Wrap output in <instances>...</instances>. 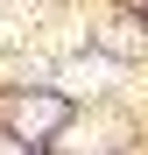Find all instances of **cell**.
<instances>
[{
    "label": "cell",
    "mask_w": 148,
    "mask_h": 155,
    "mask_svg": "<svg viewBox=\"0 0 148 155\" xmlns=\"http://www.w3.org/2000/svg\"><path fill=\"white\" fill-rule=\"evenodd\" d=\"M57 127V99H28L21 106V134H49Z\"/></svg>",
    "instance_id": "1"
},
{
    "label": "cell",
    "mask_w": 148,
    "mask_h": 155,
    "mask_svg": "<svg viewBox=\"0 0 148 155\" xmlns=\"http://www.w3.org/2000/svg\"><path fill=\"white\" fill-rule=\"evenodd\" d=\"M106 78H113L106 64H71V71H64V85H71V92H99Z\"/></svg>",
    "instance_id": "2"
}]
</instances>
